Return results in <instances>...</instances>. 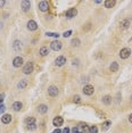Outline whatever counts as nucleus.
I'll list each match as a JSON object with an SVG mask.
<instances>
[{"label":"nucleus","mask_w":132,"mask_h":133,"mask_svg":"<svg viewBox=\"0 0 132 133\" xmlns=\"http://www.w3.org/2000/svg\"><path fill=\"white\" fill-rule=\"evenodd\" d=\"M33 69H34V65H33V63L29 61V63H26V64L24 65V67H23V73L29 75V74H31L32 72H33Z\"/></svg>","instance_id":"1"},{"label":"nucleus","mask_w":132,"mask_h":133,"mask_svg":"<svg viewBox=\"0 0 132 133\" xmlns=\"http://www.w3.org/2000/svg\"><path fill=\"white\" fill-rule=\"evenodd\" d=\"M62 46L63 43L59 41V40H54V41H51V43H50V48L53 49L54 51H59L60 49H62Z\"/></svg>","instance_id":"2"},{"label":"nucleus","mask_w":132,"mask_h":133,"mask_svg":"<svg viewBox=\"0 0 132 133\" xmlns=\"http://www.w3.org/2000/svg\"><path fill=\"white\" fill-rule=\"evenodd\" d=\"M58 93H59V90H58L57 86L51 85L48 88V95L50 96V97H57Z\"/></svg>","instance_id":"3"},{"label":"nucleus","mask_w":132,"mask_h":133,"mask_svg":"<svg viewBox=\"0 0 132 133\" xmlns=\"http://www.w3.org/2000/svg\"><path fill=\"white\" fill-rule=\"evenodd\" d=\"M130 54H131V50L129 49V48H123L121 51H120V57L122 58V59H126L130 57Z\"/></svg>","instance_id":"4"},{"label":"nucleus","mask_w":132,"mask_h":133,"mask_svg":"<svg viewBox=\"0 0 132 133\" xmlns=\"http://www.w3.org/2000/svg\"><path fill=\"white\" fill-rule=\"evenodd\" d=\"M93 92H95V88L92 85H90V84H88V85H85L83 88V93L85 96H92Z\"/></svg>","instance_id":"5"},{"label":"nucleus","mask_w":132,"mask_h":133,"mask_svg":"<svg viewBox=\"0 0 132 133\" xmlns=\"http://www.w3.org/2000/svg\"><path fill=\"white\" fill-rule=\"evenodd\" d=\"M23 63H24V60H23L22 57H15L13 60V65H14V67H16V68H19L21 66L23 65Z\"/></svg>","instance_id":"6"},{"label":"nucleus","mask_w":132,"mask_h":133,"mask_svg":"<svg viewBox=\"0 0 132 133\" xmlns=\"http://www.w3.org/2000/svg\"><path fill=\"white\" fill-rule=\"evenodd\" d=\"M55 64H56V66H64V65L66 64V57L64 56H58L56 59H55Z\"/></svg>","instance_id":"7"},{"label":"nucleus","mask_w":132,"mask_h":133,"mask_svg":"<svg viewBox=\"0 0 132 133\" xmlns=\"http://www.w3.org/2000/svg\"><path fill=\"white\" fill-rule=\"evenodd\" d=\"M27 30H30V31H35L36 29H38V24H36V22L33 21V19H30V21L27 22Z\"/></svg>","instance_id":"8"},{"label":"nucleus","mask_w":132,"mask_h":133,"mask_svg":"<svg viewBox=\"0 0 132 133\" xmlns=\"http://www.w3.org/2000/svg\"><path fill=\"white\" fill-rule=\"evenodd\" d=\"M39 9L41 10V12H47V10L49 9V2L48 1H44V0L40 1L39 2Z\"/></svg>","instance_id":"9"},{"label":"nucleus","mask_w":132,"mask_h":133,"mask_svg":"<svg viewBox=\"0 0 132 133\" xmlns=\"http://www.w3.org/2000/svg\"><path fill=\"white\" fill-rule=\"evenodd\" d=\"M76 14H78L76 8H71V9H68V10L65 13V16L67 18H73V17H75V16H76Z\"/></svg>","instance_id":"10"},{"label":"nucleus","mask_w":132,"mask_h":133,"mask_svg":"<svg viewBox=\"0 0 132 133\" xmlns=\"http://www.w3.org/2000/svg\"><path fill=\"white\" fill-rule=\"evenodd\" d=\"M131 24V19L130 18H126V19H123V21H121L120 23V27L122 29V30H125V29H128L129 26Z\"/></svg>","instance_id":"11"},{"label":"nucleus","mask_w":132,"mask_h":133,"mask_svg":"<svg viewBox=\"0 0 132 133\" xmlns=\"http://www.w3.org/2000/svg\"><path fill=\"white\" fill-rule=\"evenodd\" d=\"M63 123H64V120H63V117H60V116L55 117V118H54V121H53L54 126H56V127H58V126H62Z\"/></svg>","instance_id":"12"},{"label":"nucleus","mask_w":132,"mask_h":133,"mask_svg":"<svg viewBox=\"0 0 132 133\" xmlns=\"http://www.w3.org/2000/svg\"><path fill=\"white\" fill-rule=\"evenodd\" d=\"M1 122H2L4 124H9V123L12 122V115H9V114H5V115H2V117H1Z\"/></svg>","instance_id":"13"},{"label":"nucleus","mask_w":132,"mask_h":133,"mask_svg":"<svg viewBox=\"0 0 132 133\" xmlns=\"http://www.w3.org/2000/svg\"><path fill=\"white\" fill-rule=\"evenodd\" d=\"M31 8V2L27 1V0H23L22 1V9L24 12H27L29 9Z\"/></svg>","instance_id":"14"},{"label":"nucleus","mask_w":132,"mask_h":133,"mask_svg":"<svg viewBox=\"0 0 132 133\" xmlns=\"http://www.w3.org/2000/svg\"><path fill=\"white\" fill-rule=\"evenodd\" d=\"M38 112H39L40 114H42V115L46 114V113L48 112V106H47V105H43V103H42V105H39V107H38Z\"/></svg>","instance_id":"15"},{"label":"nucleus","mask_w":132,"mask_h":133,"mask_svg":"<svg viewBox=\"0 0 132 133\" xmlns=\"http://www.w3.org/2000/svg\"><path fill=\"white\" fill-rule=\"evenodd\" d=\"M22 107H23V103H21V101H15V103H13V109L15 112H19V110L22 109Z\"/></svg>","instance_id":"16"},{"label":"nucleus","mask_w":132,"mask_h":133,"mask_svg":"<svg viewBox=\"0 0 132 133\" xmlns=\"http://www.w3.org/2000/svg\"><path fill=\"white\" fill-rule=\"evenodd\" d=\"M109 71L110 72H113V73H114V72H117V71H119V63L113 61L109 66Z\"/></svg>","instance_id":"17"},{"label":"nucleus","mask_w":132,"mask_h":133,"mask_svg":"<svg viewBox=\"0 0 132 133\" xmlns=\"http://www.w3.org/2000/svg\"><path fill=\"white\" fill-rule=\"evenodd\" d=\"M102 103L106 105V106H108L112 103V97L110 96H104L102 97Z\"/></svg>","instance_id":"18"},{"label":"nucleus","mask_w":132,"mask_h":133,"mask_svg":"<svg viewBox=\"0 0 132 133\" xmlns=\"http://www.w3.org/2000/svg\"><path fill=\"white\" fill-rule=\"evenodd\" d=\"M26 86H27V81L26 80H21L17 84V88L18 89H21V90H22V89H25Z\"/></svg>","instance_id":"19"},{"label":"nucleus","mask_w":132,"mask_h":133,"mask_svg":"<svg viewBox=\"0 0 132 133\" xmlns=\"http://www.w3.org/2000/svg\"><path fill=\"white\" fill-rule=\"evenodd\" d=\"M13 48H14V50L19 51V50H21V48H22V43H21V41L16 40V41L14 42V44H13Z\"/></svg>","instance_id":"20"},{"label":"nucleus","mask_w":132,"mask_h":133,"mask_svg":"<svg viewBox=\"0 0 132 133\" xmlns=\"http://www.w3.org/2000/svg\"><path fill=\"white\" fill-rule=\"evenodd\" d=\"M39 54L41 55L42 57H44V56H47L49 54V49L47 47H42L41 49H40V51H39Z\"/></svg>","instance_id":"21"},{"label":"nucleus","mask_w":132,"mask_h":133,"mask_svg":"<svg viewBox=\"0 0 132 133\" xmlns=\"http://www.w3.org/2000/svg\"><path fill=\"white\" fill-rule=\"evenodd\" d=\"M115 2L114 0H106L105 1V7L106 8H112V7H114L115 6Z\"/></svg>","instance_id":"22"},{"label":"nucleus","mask_w":132,"mask_h":133,"mask_svg":"<svg viewBox=\"0 0 132 133\" xmlns=\"http://www.w3.org/2000/svg\"><path fill=\"white\" fill-rule=\"evenodd\" d=\"M25 124H26V126L32 125V124H35V118L34 117H27L26 120H25Z\"/></svg>","instance_id":"23"},{"label":"nucleus","mask_w":132,"mask_h":133,"mask_svg":"<svg viewBox=\"0 0 132 133\" xmlns=\"http://www.w3.org/2000/svg\"><path fill=\"white\" fill-rule=\"evenodd\" d=\"M71 43H72V46H73V47H79L81 42H80V40L78 38H75V39L72 40V42H71Z\"/></svg>","instance_id":"24"},{"label":"nucleus","mask_w":132,"mask_h":133,"mask_svg":"<svg viewBox=\"0 0 132 133\" xmlns=\"http://www.w3.org/2000/svg\"><path fill=\"white\" fill-rule=\"evenodd\" d=\"M46 35H47V36H53V38H56V40H58V38H59V34H58V33H53V32H47Z\"/></svg>","instance_id":"25"},{"label":"nucleus","mask_w":132,"mask_h":133,"mask_svg":"<svg viewBox=\"0 0 132 133\" xmlns=\"http://www.w3.org/2000/svg\"><path fill=\"white\" fill-rule=\"evenodd\" d=\"M110 125H112V122H109V121H107V122H105V124L102 125V130H104V131H106V130L108 129V127H109Z\"/></svg>","instance_id":"26"},{"label":"nucleus","mask_w":132,"mask_h":133,"mask_svg":"<svg viewBox=\"0 0 132 133\" xmlns=\"http://www.w3.org/2000/svg\"><path fill=\"white\" fill-rule=\"evenodd\" d=\"M89 133H98L97 126H90L89 127Z\"/></svg>","instance_id":"27"},{"label":"nucleus","mask_w":132,"mask_h":133,"mask_svg":"<svg viewBox=\"0 0 132 133\" xmlns=\"http://www.w3.org/2000/svg\"><path fill=\"white\" fill-rule=\"evenodd\" d=\"M71 34H72V31H71V30H68V31H66V32H64V34H63V36H64V38H68V36H70Z\"/></svg>","instance_id":"28"},{"label":"nucleus","mask_w":132,"mask_h":133,"mask_svg":"<svg viewBox=\"0 0 132 133\" xmlns=\"http://www.w3.org/2000/svg\"><path fill=\"white\" fill-rule=\"evenodd\" d=\"M5 109H6L5 105H4V103H1V105H0V115H1V114L5 112Z\"/></svg>","instance_id":"29"},{"label":"nucleus","mask_w":132,"mask_h":133,"mask_svg":"<svg viewBox=\"0 0 132 133\" xmlns=\"http://www.w3.org/2000/svg\"><path fill=\"white\" fill-rule=\"evenodd\" d=\"M74 103H80L81 101V98H80V96H74Z\"/></svg>","instance_id":"30"},{"label":"nucleus","mask_w":132,"mask_h":133,"mask_svg":"<svg viewBox=\"0 0 132 133\" xmlns=\"http://www.w3.org/2000/svg\"><path fill=\"white\" fill-rule=\"evenodd\" d=\"M27 129H29V130H35V129H36V125H35V124L29 125V126H27Z\"/></svg>","instance_id":"31"},{"label":"nucleus","mask_w":132,"mask_h":133,"mask_svg":"<svg viewBox=\"0 0 132 133\" xmlns=\"http://www.w3.org/2000/svg\"><path fill=\"white\" fill-rule=\"evenodd\" d=\"M71 132V130H70V127H65V129L62 131V133H70Z\"/></svg>","instance_id":"32"},{"label":"nucleus","mask_w":132,"mask_h":133,"mask_svg":"<svg viewBox=\"0 0 132 133\" xmlns=\"http://www.w3.org/2000/svg\"><path fill=\"white\" fill-rule=\"evenodd\" d=\"M4 98H5V95L4 93H0V105H1L2 101H4Z\"/></svg>","instance_id":"33"},{"label":"nucleus","mask_w":132,"mask_h":133,"mask_svg":"<svg viewBox=\"0 0 132 133\" xmlns=\"http://www.w3.org/2000/svg\"><path fill=\"white\" fill-rule=\"evenodd\" d=\"M5 4H6V2H5V1H2V0H1V1H0V8H2V7H4V6H5Z\"/></svg>","instance_id":"34"},{"label":"nucleus","mask_w":132,"mask_h":133,"mask_svg":"<svg viewBox=\"0 0 132 133\" xmlns=\"http://www.w3.org/2000/svg\"><path fill=\"white\" fill-rule=\"evenodd\" d=\"M53 133H62V131H60V130H59V129H58V127H57V129L55 130V131H54Z\"/></svg>","instance_id":"35"},{"label":"nucleus","mask_w":132,"mask_h":133,"mask_svg":"<svg viewBox=\"0 0 132 133\" xmlns=\"http://www.w3.org/2000/svg\"><path fill=\"white\" fill-rule=\"evenodd\" d=\"M129 122L132 123V114H130V116H129Z\"/></svg>","instance_id":"36"},{"label":"nucleus","mask_w":132,"mask_h":133,"mask_svg":"<svg viewBox=\"0 0 132 133\" xmlns=\"http://www.w3.org/2000/svg\"><path fill=\"white\" fill-rule=\"evenodd\" d=\"M131 103H132V97H131Z\"/></svg>","instance_id":"37"}]
</instances>
